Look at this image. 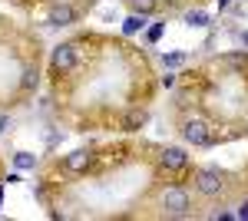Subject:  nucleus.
<instances>
[{"label":"nucleus","instance_id":"1","mask_svg":"<svg viewBox=\"0 0 248 221\" xmlns=\"http://www.w3.org/2000/svg\"><path fill=\"white\" fill-rule=\"evenodd\" d=\"M175 182H186L202 198H218L225 192V185H229V175L215 165H189L182 175H175Z\"/></svg>","mask_w":248,"mask_h":221},{"label":"nucleus","instance_id":"2","mask_svg":"<svg viewBox=\"0 0 248 221\" xmlns=\"http://www.w3.org/2000/svg\"><path fill=\"white\" fill-rule=\"evenodd\" d=\"M192 205H195V198H192L189 185L186 182H169V188L162 192V198H159V215H166V218H186L192 211Z\"/></svg>","mask_w":248,"mask_h":221},{"label":"nucleus","instance_id":"3","mask_svg":"<svg viewBox=\"0 0 248 221\" xmlns=\"http://www.w3.org/2000/svg\"><path fill=\"white\" fill-rule=\"evenodd\" d=\"M179 132H182L186 142H192V146H199V148H209V146L218 142V135L212 132V126L202 116H186V119L179 122Z\"/></svg>","mask_w":248,"mask_h":221},{"label":"nucleus","instance_id":"4","mask_svg":"<svg viewBox=\"0 0 248 221\" xmlns=\"http://www.w3.org/2000/svg\"><path fill=\"white\" fill-rule=\"evenodd\" d=\"M77 70V40H70V43H60L53 56H50V76L60 79V76L73 73Z\"/></svg>","mask_w":248,"mask_h":221},{"label":"nucleus","instance_id":"5","mask_svg":"<svg viewBox=\"0 0 248 221\" xmlns=\"http://www.w3.org/2000/svg\"><path fill=\"white\" fill-rule=\"evenodd\" d=\"M159 168H162V172H169L172 178H175V175H182V172L189 168V155H186V148L162 146V148H159Z\"/></svg>","mask_w":248,"mask_h":221},{"label":"nucleus","instance_id":"6","mask_svg":"<svg viewBox=\"0 0 248 221\" xmlns=\"http://www.w3.org/2000/svg\"><path fill=\"white\" fill-rule=\"evenodd\" d=\"M96 165V148H77V152H70V155H66V159H63V172H66V175H86V172H90V168Z\"/></svg>","mask_w":248,"mask_h":221},{"label":"nucleus","instance_id":"7","mask_svg":"<svg viewBox=\"0 0 248 221\" xmlns=\"http://www.w3.org/2000/svg\"><path fill=\"white\" fill-rule=\"evenodd\" d=\"M146 122H149V112L146 109H126L116 119V129L119 132H139V129H146Z\"/></svg>","mask_w":248,"mask_h":221},{"label":"nucleus","instance_id":"8","mask_svg":"<svg viewBox=\"0 0 248 221\" xmlns=\"http://www.w3.org/2000/svg\"><path fill=\"white\" fill-rule=\"evenodd\" d=\"M79 7H70V3H57V7H50V23L53 27H70V23H77L79 20Z\"/></svg>","mask_w":248,"mask_h":221},{"label":"nucleus","instance_id":"9","mask_svg":"<svg viewBox=\"0 0 248 221\" xmlns=\"http://www.w3.org/2000/svg\"><path fill=\"white\" fill-rule=\"evenodd\" d=\"M37 86H40V59L23 66V76H20V92H33Z\"/></svg>","mask_w":248,"mask_h":221},{"label":"nucleus","instance_id":"10","mask_svg":"<svg viewBox=\"0 0 248 221\" xmlns=\"http://www.w3.org/2000/svg\"><path fill=\"white\" fill-rule=\"evenodd\" d=\"M126 3L133 7V14H142V17L155 10V0H126Z\"/></svg>","mask_w":248,"mask_h":221},{"label":"nucleus","instance_id":"11","mask_svg":"<svg viewBox=\"0 0 248 221\" xmlns=\"http://www.w3.org/2000/svg\"><path fill=\"white\" fill-rule=\"evenodd\" d=\"M142 27H146V20L139 17V14H133V17L123 23V33H136V30H142Z\"/></svg>","mask_w":248,"mask_h":221},{"label":"nucleus","instance_id":"12","mask_svg":"<svg viewBox=\"0 0 248 221\" xmlns=\"http://www.w3.org/2000/svg\"><path fill=\"white\" fill-rule=\"evenodd\" d=\"M17 165L20 168H33V165H37V159H33L30 152H17Z\"/></svg>","mask_w":248,"mask_h":221},{"label":"nucleus","instance_id":"13","mask_svg":"<svg viewBox=\"0 0 248 221\" xmlns=\"http://www.w3.org/2000/svg\"><path fill=\"white\" fill-rule=\"evenodd\" d=\"M189 27H205V23H209V17H205V14H189Z\"/></svg>","mask_w":248,"mask_h":221},{"label":"nucleus","instance_id":"14","mask_svg":"<svg viewBox=\"0 0 248 221\" xmlns=\"http://www.w3.org/2000/svg\"><path fill=\"white\" fill-rule=\"evenodd\" d=\"M159 37H162V23H153V27H149V43H155Z\"/></svg>","mask_w":248,"mask_h":221},{"label":"nucleus","instance_id":"15","mask_svg":"<svg viewBox=\"0 0 248 221\" xmlns=\"http://www.w3.org/2000/svg\"><path fill=\"white\" fill-rule=\"evenodd\" d=\"M175 83H179V76H175V73L162 76V86H166V89H172V86H175Z\"/></svg>","mask_w":248,"mask_h":221},{"label":"nucleus","instance_id":"16","mask_svg":"<svg viewBox=\"0 0 248 221\" xmlns=\"http://www.w3.org/2000/svg\"><path fill=\"white\" fill-rule=\"evenodd\" d=\"M182 63V53H169L166 56V66H179Z\"/></svg>","mask_w":248,"mask_h":221},{"label":"nucleus","instance_id":"17","mask_svg":"<svg viewBox=\"0 0 248 221\" xmlns=\"http://www.w3.org/2000/svg\"><path fill=\"white\" fill-rule=\"evenodd\" d=\"M235 218H248V198L238 205V211H235Z\"/></svg>","mask_w":248,"mask_h":221},{"label":"nucleus","instance_id":"18","mask_svg":"<svg viewBox=\"0 0 248 221\" xmlns=\"http://www.w3.org/2000/svg\"><path fill=\"white\" fill-rule=\"evenodd\" d=\"M242 40H245V43H248V33H245V37H242Z\"/></svg>","mask_w":248,"mask_h":221}]
</instances>
